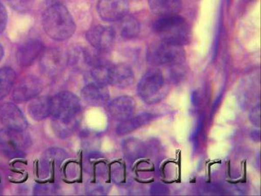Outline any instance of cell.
Returning <instances> with one entry per match:
<instances>
[{"label": "cell", "instance_id": "obj_11", "mask_svg": "<svg viewBox=\"0 0 261 196\" xmlns=\"http://www.w3.org/2000/svg\"><path fill=\"white\" fill-rule=\"evenodd\" d=\"M135 100L127 95L117 97L108 105V113L112 119L122 122L133 116L135 111Z\"/></svg>", "mask_w": 261, "mask_h": 196}, {"label": "cell", "instance_id": "obj_1", "mask_svg": "<svg viewBox=\"0 0 261 196\" xmlns=\"http://www.w3.org/2000/svg\"><path fill=\"white\" fill-rule=\"evenodd\" d=\"M52 128L57 136L66 138L70 136L79 124L81 102L70 92H61L50 98Z\"/></svg>", "mask_w": 261, "mask_h": 196}, {"label": "cell", "instance_id": "obj_23", "mask_svg": "<svg viewBox=\"0 0 261 196\" xmlns=\"http://www.w3.org/2000/svg\"><path fill=\"white\" fill-rule=\"evenodd\" d=\"M110 66L108 63H100L94 66L89 70V75L91 77V82L99 85H109V69Z\"/></svg>", "mask_w": 261, "mask_h": 196}, {"label": "cell", "instance_id": "obj_15", "mask_svg": "<svg viewBox=\"0 0 261 196\" xmlns=\"http://www.w3.org/2000/svg\"><path fill=\"white\" fill-rule=\"evenodd\" d=\"M82 96L86 104L92 106H101L109 100V92L107 86L89 82L82 90Z\"/></svg>", "mask_w": 261, "mask_h": 196}, {"label": "cell", "instance_id": "obj_5", "mask_svg": "<svg viewBox=\"0 0 261 196\" xmlns=\"http://www.w3.org/2000/svg\"><path fill=\"white\" fill-rule=\"evenodd\" d=\"M23 131L0 130V152L10 158L23 157L31 145L28 135Z\"/></svg>", "mask_w": 261, "mask_h": 196}, {"label": "cell", "instance_id": "obj_16", "mask_svg": "<svg viewBox=\"0 0 261 196\" xmlns=\"http://www.w3.org/2000/svg\"><path fill=\"white\" fill-rule=\"evenodd\" d=\"M134 81V72L129 66L120 63L110 66L109 85L118 88H126Z\"/></svg>", "mask_w": 261, "mask_h": 196}, {"label": "cell", "instance_id": "obj_25", "mask_svg": "<svg viewBox=\"0 0 261 196\" xmlns=\"http://www.w3.org/2000/svg\"><path fill=\"white\" fill-rule=\"evenodd\" d=\"M249 120L255 126L260 125V105H256L249 114Z\"/></svg>", "mask_w": 261, "mask_h": 196}, {"label": "cell", "instance_id": "obj_2", "mask_svg": "<svg viewBox=\"0 0 261 196\" xmlns=\"http://www.w3.org/2000/svg\"><path fill=\"white\" fill-rule=\"evenodd\" d=\"M43 30L53 40H67L75 32V23L65 6L57 4L46 10L43 15Z\"/></svg>", "mask_w": 261, "mask_h": 196}, {"label": "cell", "instance_id": "obj_22", "mask_svg": "<svg viewBox=\"0 0 261 196\" xmlns=\"http://www.w3.org/2000/svg\"><path fill=\"white\" fill-rule=\"evenodd\" d=\"M16 80V73L11 68L0 69V100L4 99L12 90Z\"/></svg>", "mask_w": 261, "mask_h": 196}, {"label": "cell", "instance_id": "obj_26", "mask_svg": "<svg viewBox=\"0 0 261 196\" xmlns=\"http://www.w3.org/2000/svg\"><path fill=\"white\" fill-rule=\"evenodd\" d=\"M7 19H8V16H7L6 7L0 3V33L5 31L7 24Z\"/></svg>", "mask_w": 261, "mask_h": 196}, {"label": "cell", "instance_id": "obj_21", "mask_svg": "<svg viewBox=\"0 0 261 196\" xmlns=\"http://www.w3.org/2000/svg\"><path fill=\"white\" fill-rule=\"evenodd\" d=\"M117 31L123 39H133L139 34L140 25L135 17L125 15L121 19L117 21Z\"/></svg>", "mask_w": 261, "mask_h": 196}, {"label": "cell", "instance_id": "obj_7", "mask_svg": "<svg viewBox=\"0 0 261 196\" xmlns=\"http://www.w3.org/2000/svg\"><path fill=\"white\" fill-rule=\"evenodd\" d=\"M86 38L95 50L100 53H108L114 48L116 33L112 27L97 25L88 30Z\"/></svg>", "mask_w": 261, "mask_h": 196}, {"label": "cell", "instance_id": "obj_13", "mask_svg": "<svg viewBox=\"0 0 261 196\" xmlns=\"http://www.w3.org/2000/svg\"><path fill=\"white\" fill-rule=\"evenodd\" d=\"M43 45L38 39H29L17 49V63L21 67H29L43 54Z\"/></svg>", "mask_w": 261, "mask_h": 196}, {"label": "cell", "instance_id": "obj_28", "mask_svg": "<svg viewBox=\"0 0 261 196\" xmlns=\"http://www.w3.org/2000/svg\"><path fill=\"white\" fill-rule=\"evenodd\" d=\"M49 4H50V6H53V5H57V4H60V0H48Z\"/></svg>", "mask_w": 261, "mask_h": 196}, {"label": "cell", "instance_id": "obj_18", "mask_svg": "<svg viewBox=\"0 0 261 196\" xmlns=\"http://www.w3.org/2000/svg\"><path fill=\"white\" fill-rule=\"evenodd\" d=\"M150 11L159 17L176 15L180 12L181 0H148Z\"/></svg>", "mask_w": 261, "mask_h": 196}, {"label": "cell", "instance_id": "obj_4", "mask_svg": "<svg viewBox=\"0 0 261 196\" xmlns=\"http://www.w3.org/2000/svg\"><path fill=\"white\" fill-rule=\"evenodd\" d=\"M147 59L152 65L173 68L185 62V52L182 46L160 40L151 43L148 48Z\"/></svg>", "mask_w": 261, "mask_h": 196}, {"label": "cell", "instance_id": "obj_24", "mask_svg": "<svg viewBox=\"0 0 261 196\" xmlns=\"http://www.w3.org/2000/svg\"><path fill=\"white\" fill-rule=\"evenodd\" d=\"M9 2L13 9L20 12H26L30 8L29 0H9Z\"/></svg>", "mask_w": 261, "mask_h": 196}, {"label": "cell", "instance_id": "obj_19", "mask_svg": "<svg viewBox=\"0 0 261 196\" xmlns=\"http://www.w3.org/2000/svg\"><path fill=\"white\" fill-rule=\"evenodd\" d=\"M50 98L35 97L28 105V113L35 120H45L50 116Z\"/></svg>", "mask_w": 261, "mask_h": 196}, {"label": "cell", "instance_id": "obj_6", "mask_svg": "<svg viewBox=\"0 0 261 196\" xmlns=\"http://www.w3.org/2000/svg\"><path fill=\"white\" fill-rule=\"evenodd\" d=\"M165 77L158 69H150L143 75L137 88L139 96L147 104L158 102L165 89Z\"/></svg>", "mask_w": 261, "mask_h": 196}, {"label": "cell", "instance_id": "obj_17", "mask_svg": "<svg viewBox=\"0 0 261 196\" xmlns=\"http://www.w3.org/2000/svg\"><path fill=\"white\" fill-rule=\"evenodd\" d=\"M66 158V153L63 150L58 148L48 149L43 154L41 161V174L48 176L50 171H53L57 166H59Z\"/></svg>", "mask_w": 261, "mask_h": 196}, {"label": "cell", "instance_id": "obj_9", "mask_svg": "<svg viewBox=\"0 0 261 196\" xmlns=\"http://www.w3.org/2000/svg\"><path fill=\"white\" fill-rule=\"evenodd\" d=\"M0 120L6 128L15 131H25L28 122L17 105L12 103H4L0 106Z\"/></svg>", "mask_w": 261, "mask_h": 196}, {"label": "cell", "instance_id": "obj_10", "mask_svg": "<svg viewBox=\"0 0 261 196\" xmlns=\"http://www.w3.org/2000/svg\"><path fill=\"white\" fill-rule=\"evenodd\" d=\"M42 89V82L37 77H24L15 87L13 99L17 103L25 102L37 97Z\"/></svg>", "mask_w": 261, "mask_h": 196}, {"label": "cell", "instance_id": "obj_20", "mask_svg": "<svg viewBox=\"0 0 261 196\" xmlns=\"http://www.w3.org/2000/svg\"><path fill=\"white\" fill-rule=\"evenodd\" d=\"M151 120H152V115L147 113L139 114L136 117L132 116L128 120L120 122V124L117 126L115 131L117 135L123 136L142 127L143 125H147Z\"/></svg>", "mask_w": 261, "mask_h": 196}, {"label": "cell", "instance_id": "obj_8", "mask_svg": "<svg viewBox=\"0 0 261 196\" xmlns=\"http://www.w3.org/2000/svg\"><path fill=\"white\" fill-rule=\"evenodd\" d=\"M97 11L101 19L108 22H117L127 15V0H99Z\"/></svg>", "mask_w": 261, "mask_h": 196}, {"label": "cell", "instance_id": "obj_12", "mask_svg": "<svg viewBox=\"0 0 261 196\" xmlns=\"http://www.w3.org/2000/svg\"><path fill=\"white\" fill-rule=\"evenodd\" d=\"M68 63L78 71L91 69L94 66L103 63L96 54L83 48H74L68 55Z\"/></svg>", "mask_w": 261, "mask_h": 196}, {"label": "cell", "instance_id": "obj_14", "mask_svg": "<svg viewBox=\"0 0 261 196\" xmlns=\"http://www.w3.org/2000/svg\"><path fill=\"white\" fill-rule=\"evenodd\" d=\"M64 63L63 54L57 49H48L43 52L40 61V66L43 74L50 77L59 74L63 69Z\"/></svg>", "mask_w": 261, "mask_h": 196}, {"label": "cell", "instance_id": "obj_3", "mask_svg": "<svg viewBox=\"0 0 261 196\" xmlns=\"http://www.w3.org/2000/svg\"><path fill=\"white\" fill-rule=\"evenodd\" d=\"M153 31L160 40L167 43L182 46L190 40V26L177 14L159 17L153 23Z\"/></svg>", "mask_w": 261, "mask_h": 196}, {"label": "cell", "instance_id": "obj_27", "mask_svg": "<svg viewBox=\"0 0 261 196\" xmlns=\"http://www.w3.org/2000/svg\"><path fill=\"white\" fill-rule=\"evenodd\" d=\"M4 57V48L2 44L0 43V61L2 60Z\"/></svg>", "mask_w": 261, "mask_h": 196}]
</instances>
